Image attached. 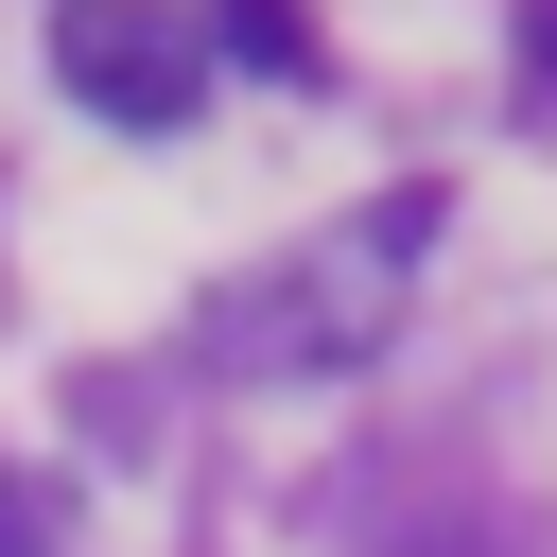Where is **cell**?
Instances as JSON below:
<instances>
[{
  "mask_svg": "<svg viewBox=\"0 0 557 557\" xmlns=\"http://www.w3.org/2000/svg\"><path fill=\"white\" fill-rule=\"evenodd\" d=\"M400 557H505V540H487V522H435V540H400Z\"/></svg>",
  "mask_w": 557,
  "mask_h": 557,
  "instance_id": "5",
  "label": "cell"
},
{
  "mask_svg": "<svg viewBox=\"0 0 557 557\" xmlns=\"http://www.w3.org/2000/svg\"><path fill=\"white\" fill-rule=\"evenodd\" d=\"M226 35H244L261 70H313V17H296V0H226Z\"/></svg>",
  "mask_w": 557,
  "mask_h": 557,
  "instance_id": "4",
  "label": "cell"
},
{
  "mask_svg": "<svg viewBox=\"0 0 557 557\" xmlns=\"http://www.w3.org/2000/svg\"><path fill=\"white\" fill-rule=\"evenodd\" d=\"M0 557H70V487H35V470H0Z\"/></svg>",
  "mask_w": 557,
  "mask_h": 557,
  "instance_id": "3",
  "label": "cell"
},
{
  "mask_svg": "<svg viewBox=\"0 0 557 557\" xmlns=\"http://www.w3.org/2000/svg\"><path fill=\"white\" fill-rule=\"evenodd\" d=\"M435 226H453L435 191H383L366 226H331V244H296V261H261V278H226V296H209V366H244V383L366 366V348L400 331V296H418V244H435Z\"/></svg>",
  "mask_w": 557,
  "mask_h": 557,
  "instance_id": "1",
  "label": "cell"
},
{
  "mask_svg": "<svg viewBox=\"0 0 557 557\" xmlns=\"http://www.w3.org/2000/svg\"><path fill=\"white\" fill-rule=\"evenodd\" d=\"M52 87L104 104L122 139H174V122L209 104V35H191L174 0H70V17H52Z\"/></svg>",
  "mask_w": 557,
  "mask_h": 557,
  "instance_id": "2",
  "label": "cell"
},
{
  "mask_svg": "<svg viewBox=\"0 0 557 557\" xmlns=\"http://www.w3.org/2000/svg\"><path fill=\"white\" fill-rule=\"evenodd\" d=\"M522 70H540V87H557V0H522Z\"/></svg>",
  "mask_w": 557,
  "mask_h": 557,
  "instance_id": "6",
  "label": "cell"
}]
</instances>
